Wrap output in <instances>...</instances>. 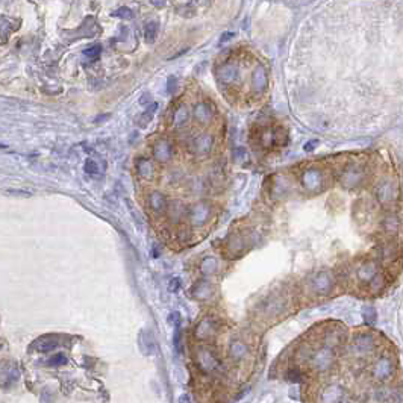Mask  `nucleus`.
<instances>
[{
	"label": "nucleus",
	"mask_w": 403,
	"mask_h": 403,
	"mask_svg": "<svg viewBox=\"0 0 403 403\" xmlns=\"http://www.w3.org/2000/svg\"><path fill=\"white\" fill-rule=\"evenodd\" d=\"M367 176H368L367 164L363 162V161L353 159V161L347 162L341 169L338 180H340V185L344 190L352 191V190L363 187L365 184V180H367Z\"/></svg>",
	"instance_id": "nucleus-1"
},
{
	"label": "nucleus",
	"mask_w": 403,
	"mask_h": 403,
	"mask_svg": "<svg viewBox=\"0 0 403 403\" xmlns=\"http://www.w3.org/2000/svg\"><path fill=\"white\" fill-rule=\"evenodd\" d=\"M329 184L327 173L325 169L318 165L307 167L300 174V185L305 192L308 194H318L322 192Z\"/></svg>",
	"instance_id": "nucleus-2"
},
{
	"label": "nucleus",
	"mask_w": 403,
	"mask_h": 403,
	"mask_svg": "<svg viewBox=\"0 0 403 403\" xmlns=\"http://www.w3.org/2000/svg\"><path fill=\"white\" fill-rule=\"evenodd\" d=\"M374 199L382 208H391L399 200V187L397 182L391 176H382L378 179L376 185L373 190Z\"/></svg>",
	"instance_id": "nucleus-3"
},
{
	"label": "nucleus",
	"mask_w": 403,
	"mask_h": 403,
	"mask_svg": "<svg viewBox=\"0 0 403 403\" xmlns=\"http://www.w3.org/2000/svg\"><path fill=\"white\" fill-rule=\"evenodd\" d=\"M335 363H337L335 350L330 349V347H326V345L317 347V349H314L308 356L309 368L318 374L330 371L333 368V365H335Z\"/></svg>",
	"instance_id": "nucleus-4"
},
{
	"label": "nucleus",
	"mask_w": 403,
	"mask_h": 403,
	"mask_svg": "<svg viewBox=\"0 0 403 403\" xmlns=\"http://www.w3.org/2000/svg\"><path fill=\"white\" fill-rule=\"evenodd\" d=\"M194 363H196L197 368L205 374H214L223 367L217 352L208 345L197 347L196 352H194Z\"/></svg>",
	"instance_id": "nucleus-5"
},
{
	"label": "nucleus",
	"mask_w": 403,
	"mask_h": 403,
	"mask_svg": "<svg viewBox=\"0 0 403 403\" xmlns=\"http://www.w3.org/2000/svg\"><path fill=\"white\" fill-rule=\"evenodd\" d=\"M378 349V340L371 332H358L350 341V353L358 358L364 359L373 355Z\"/></svg>",
	"instance_id": "nucleus-6"
},
{
	"label": "nucleus",
	"mask_w": 403,
	"mask_h": 403,
	"mask_svg": "<svg viewBox=\"0 0 403 403\" xmlns=\"http://www.w3.org/2000/svg\"><path fill=\"white\" fill-rule=\"evenodd\" d=\"M396 373V361L390 353L379 355L371 365V378L378 382H388Z\"/></svg>",
	"instance_id": "nucleus-7"
},
{
	"label": "nucleus",
	"mask_w": 403,
	"mask_h": 403,
	"mask_svg": "<svg viewBox=\"0 0 403 403\" xmlns=\"http://www.w3.org/2000/svg\"><path fill=\"white\" fill-rule=\"evenodd\" d=\"M335 288V276L332 271L322 270L309 279V291L317 297L329 296Z\"/></svg>",
	"instance_id": "nucleus-8"
},
{
	"label": "nucleus",
	"mask_w": 403,
	"mask_h": 403,
	"mask_svg": "<svg viewBox=\"0 0 403 403\" xmlns=\"http://www.w3.org/2000/svg\"><path fill=\"white\" fill-rule=\"evenodd\" d=\"M270 85V79H269V72L264 64L258 62L255 64V67L252 68V73H250V91L255 97H262L267 93Z\"/></svg>",
	"instance_id": "nucleus-9"
},
{
	"label": "nucleus",
	"mask_w": 403,
	"mask_h": 403,
	"mask_svg": "<svg viewBox=\"0 0 403 403\" xmlns=\"http://www.w3.org/2000/svg\"><path fill=\"white\" fill-rule=\"evenodd\" d=\"M215 147V136L211 132H202L197 136H194V140L190 144V152L191 155L196 158H208Z\"/></svg>",
	"instance_id": "nucleus-10"
},
{
	"label": "nucleus",
	"mask_w": 403,
	"mask_h": 403,
	"mask_svg": "<svg viewBox=\"0 0 403 403\" xmlns=\"http://www.w3.org/2000/svg\"><path fill=\"white\" fill-rule=\"evenodd\" d=\"M220 332V320L214 315H206L197 323L194 329V337L199 341H211Z\"/></svg>",
	"instance_id": "nucleus-11"
},
{
	"label": "nucleus",
	"mask_w": 403,
	"mask_h": 403,
	"mask_svg": "<svg viewBox=\"0 0 403 403\" xmlns=\"http://www.w3.org/2000/svg\"><path fill=\"white\" fill-rule=\"evenodd\" d=\"M215 75H217V80L221 83V85L233 87V85H237V83H240V80H241V68H240L238 62L228 61L217 68Z\"/></svg>",
	"instance_id": "nucleus-12"
},
{
	"label": "nucleus",
	"mask_w": 403,
	"mask_h": 403,
	"mask_svg": "<svg viewBox=\"0 0 403 403\" xmlns=\"http://www.w3.org/2000/svg\"><path fill=\"white\" fill-rule=\"evenodd\" d=\"M212 215V206L210 202H197L188 210V218L192 226L202 228L210 221Z\"/></svg>",
	"instance_id": "nucleus-13"
},
{
	"label": "nucleus",
	"mask_w": 403,
	"mask_h": 403,
	"mask_svg": "<svg viewBox=\"0 0 403 403\" xmlns=\"http://www.w3.org/2000/svg\"><path fill=\"white\" fill-rule=\"evenodd\" d=\"M379 228L385 237L391 240L397 237L402 230V218L394 211H386L379 220Z\"/></svg>",
	"instance_id": "nucleus-14"
},
{
	"label": "nucleus",
	"mask_w": 403,
	"mask_h": 403,
	"mask_svg": "<svg viewBox=\"0 0 403 403\" xmlns=\"http://www.w3.org/2000/svg\"><path fill=\"white\" fill-rule=\"evenodd\" d=\"M378 273H381L379 262L376 259H365L356 267V281L361 285L368 287L370 282L378 276Z\"/></svg>",
	"instance_id": "nucleus-15"
},
{
	"label": "nucleus",
	"mask_w": 403,
	"mask_h": 403,
	"mask_svg": "<svg viewBox=\"0 0 403 403\" xmlns=\"http://www.w3.org/2000/svg\"><path fill=\"white\" fill-rule=\"evenodd\" d=\"M293 191V180L287 174H277L273 177L270 185V194L274 200H282Z\"/></svg>",
	"instance_id": "nucleus-16"
},
{
	"label": "nucleus",
	"mask_w": 403,
	"mask_h": 403,
	"mask_svg": "<svg viewBox=\"0 0 403 403\" xmlns=\"http://www.w3.org/2000/svg\"><path fill=\"white\" fill-rule=\"evenodd\" d=\"M192 118L196 123H199L200 126H208V124H211L215 118V108L210 102L202 100L194 105Z\"/></svg>",
	"instance_id": "nucleus-17"
},
{
	"label": "nucleus",
	"mask_w": 403,
	"mask_h": 403,
	"mask_svg": "<svg viewBox=\"0 0 403 403\" xmlns=\"http://www.w3.org/2000/svg\"><path fill=\"white\" fill-rule=\"evenodd\" d=\"M247 238L238 230L232 232L226 240V253L229 258H238L244 253Z\"/></svg>",
	"instance_id": "nucleus-18"
},
{
	"label": "nucleus",
	"mask_w": 403,
	"mask_h": 403,
	"mask_svg": "<svg viewBox=\"0 0 403 403\" xmlns=\"http://www.w3.org/2000/svg\"><path fill=\"white\" fill-rule=\"evenodd\" d=\"M285 305H287V302H285V299H284L282 296H279V294H271L266 302L262 303L261 309H262L264 317L270 318V317H277V315H281V314L284 312V309H285Z\"/></svg>",
	"instance_id": "nucleus-19"
},
{
	"label": "nucleus",
	"mask_w": 403,
	"mask_h": 403,
	"mask_svg": "<svg viewBox=\"0 0 403 403\" xmlns=\"http://www.w3.org/2000/svg\"><path fill=\"white\" fill-rule=\"evenodd\" d=\"M344 397V388L340 384H327L320 391V403H341Z\"/></svg>",
	"instance_id": "nucleus-20"
},
{
	"label": "nucleus",
	"mask_w": 403,
	"mask_h": 403,
	"mask_svg": "<svg viewBox=\"0 0 403 403\" xmlns=\"http://www.w3.org/2000/svg\"><path fill=\"white\" fill-rule=\"evenodd\" d=\"M229 358L235 363H240V361H244L249 355H250V347L244 340L235 338L229 343V349H228Z\"/></svg>",
	"instance_id": "nucleus-21"
},
{
	"label": "nucleus",
	"mask_w": 403,
	"mask_h": 403,
	"mask_svg": "<svg viewBox=\"0 0 403 403\" xmlns=\"http://www.w3.org/2000/svg\"><path fill=\"white\" fill-rule=\"evenodd\" d=\"M258 141L262 149H271L274 144L279 143V129H276L273 126H264L259 131Z\"/></svg>",
	"instance_id": "nucleus-22"
},
{
	"label": "nucleus",
	"mask_w": 403,
	"mask_h": 403,
	"mask_svg": "<svg viewBox=\"0 0 403 403\" xmlns=\"http://www.w3.org/2000/svg\"><path fill=\"white\" fill-rule=\"evenodd\" d=\"M322 340H323V345L330 347V349L335 350L337 347H340L341 343L344 341V330L338 326H330L325 330Z\"/></svg>",
	"instance_id": "nucleus-23"
},
{
	"label": "nucleus",
	"mask_w": 403,
	"mask_h": 403,
	"mask_svg": "<svg viewBox=\"0 0 403 403\" xmlns=\"http://www.w3.org/2000/svg\"><path fill=\"white\" fill-rule=\"evenodd\" d=\"M58 345H59V338L58 337H55V335H43V337L37 338L32 343L31 349H34L38 353H50L52 350L57 349Z\"/></svg>",
	"instance_id": "nucleus-24"
},
{
	"label": "nucleus",
	"mask_w": 403,
	"mask_h": 403,
	"mask_svg": "<svg viewBox=\"0 0 403 403\" xmlns=\"http://www.w3.org/2000/svg\"><path fill=\"white\" fill-rule=\"evenodd\" d=\"M378 256L381 259V262L384 264H391L397 259L399 256V247L394 241L386 240L385 243L379 244L378 247Z\"/></svg>",
	"instance_id": "nucleus-25"
},
{
	"label": "nucleus",
	"mask_w": 403,
	"mask_h": 403,
	"mask_svg": "<svg viewBox=\"0 0 403 403\" xmlns=\"http://www.w3.org/2000/svg\"><path fill=\"white\" fill-rule=\"evenodd\" d=\"M154 155L158 162H169L173 158V146L169 140H161L154 147Z\"/></svg>",
	"instance_id": "nucleus-26"
},
{
	"label": "nucleus",
	"mask_w": 403,
	"mask_h": 403,
	"mask_svg": "<svg viewBox=\"0 0 403 403\" xmlns=\"http://www.w3.org/2000/svg\"><path fill=\"white\" fill-rule=\"evenodd\" d=\"M191 294L197 300H210L214 296V285L208 281H200L192 287Z\"/></svg>",
	"instance_id": "nucleus-27"
},
{
	"label": "nucleus",
	"mask_w": 403,
	"mask_h": 403,
	"mask_svg": "<svg viewBox=\"0 0 403 403\" xmlns=\"http://www.w3.org/2000/svg\"><path fill=\"white\" fill-rule=\"evenodd\" d=\"M149 205L150 208L154 210L155 212L161 214L164 211H167V208H169V200H167V197L164 196L162 192L159 191H154L149 196Z\"/></svg>",
	"instance_id": "nucleus-28"
},
{
	"label": "nucleus",
	"mask_w": 403,
	"mask_h": 403,
	"mask_svg": "<svg viewBox=\"0 0 403 403\" xmlns=\"http://www.w3.org/2000/svg\"><path fill=\"white\" fill-rule=\"evenodd\" d=\"M140 347L144 355H155L156 352V343L154 338V333L150 330H143L140 335Z\"/></svg>",
	"instance_id": "nucleus-29"
},
{
	"label": "nucleus",
	"mask_w": 403,
	"mask_h": 403,
	"mask_svg": "<svg viewBox=\"0 0 403 403\" xmlns=\"http://www.w3.org/2000/svg\"><path fill=\"white\" fill-rule=\"evenodd\" d=\"M167 211H169V215L173 221H180L185 215H188V210H187V206L182 203V202H173L172 205H169V208H167Z\"/></svg>",
	"instance_id": "nucleus-30"
},
{
	"label": "nucleus",
	"mask_w": 403,
	"mask_h": 403,
	"mask_svg": "<svg viewBox=\"0 0 403 403\" xmlns=\"http://www.w3.org/2000/svg\"><path fill=\"white\" fill-rule=\"evenodd\" d=\"M190 120V109L187 105H179L173 114V124L174 128H184Z\"/></svg>",
	"instance_id": "nucleus-31"
},
{
	"label": "nucleus",
	"mask_w": 403,
	"mask_h": 403,
	"mask_svg": "<svg viewBox=\"0 0 403 403\" xmlns=\"http://www.w3.org/2000/svg\"><path fill=\"white\" fill-rule=\"evenodd\" d=\"M200 271L205 276H214L218 271V261L212 256H208L200 264Z\"/></svg>",
	"instance_id": "nucleus-32"
},
{
	"label": "nucleus",
	"mask_w": 403,
	"mask_h": 403,
	"mask_svg": "<svg viewBox=\"0 0 403 403\" xmlns=\"http://www.w3.org/2000/svg\"><path fill=\"white\" fill-rule=\"evenodd\" d=\"M158 31H159V24L158 21H149L146 26H144V39L147 43H155L156 41V37H158Z\"/></svg>",
	"instance_id": "nucleus-33"
},
{
	"label": "nucleus",
	"mask_w": 403,
	"mask_h": 403,
	"mask_svg": "<svg viewBox=\"0 0 403 403\" xmlns=\"http://www.w3.org/2000/svg\"><path fill=\"white\" fill-rule=\"evenodd\" d=\"M138 172H140V174L144 177V179H154L155 176V169H154V164H152V161L149 159H140V162H138Z\"/></svg>",
	"instance_id": "nucleus-34"
},
{
	"label": "nucleus",
	"mask_w": 403,
	"mask_h": 403,
	"mask_svg": "<svg viewBox=\"0 0 403 403\" xmlns=\"http://www.w3.org/2000/svg\"><path fill=\"white\" fill-rule=\"evenodd\" d=\"M385 287H386V276L381 271V273H378V276L374 277V279L370 282L368 289H370V293L378 294V293H381L382 289H385Z\"/></svg>",
	"instance_id": "nucleus-35"
},
{
	"label": "nucleus",
	"mask_w": 403,
	"mask_h": 403,
	"mask_svg": "<svg viewBox=\"0 0 403 403\" xmlns=\"http://www.w3.org/2000/svg\"><path fill=\"white\" fill-rule=\"evenodd\" d=\"M363 318H364V322H365L367 326H373L374 323H376L378 312H376V309H374V307H371V305H365V307L363 308Z\"/></svg>",
	"instance_id": "nucleus-36"
},
{
	"label": "nucleus",
	"mask_w": 403,
	"mask_h": 403,
	"mask_svg": "<svg viewBox=\"0 0 403 403\" xmlns=\"http://www.w3.org/2000/svg\"><path fill=\"white\" fill-rule=\"evenodd\" d=\"M67 356L64 353H57V355H53L49 361H47V364L49 367H61V365H65L67 364Z\"/></svg>",
	"instance_id": "nucleus-37"
},
{
	"label": "nucleus",
	"mask_w": 403,
	"mask_h": 403,
	"mask_svg": "<svg viewBox=\"0 0 403 403\" xmlns=\"http://www.w3.org/2000/svg\"><path fill=\"white\" fill-rule=\"evenodd\" d=\"M156 109H158V105L154 103V105H150V106L144 111V114H143V117H141L143 120L140 121L141 126H146V124H147L152 118H154V114L156 113Z\"/></svg>",
	"instance_id": "nucleus-38"
},
{
	"label": "nucleus",
	"mask_w": 403,
	"mask_h": 403,
	"mask_svg": "<svg viewBox=\"0 0 403 403\" xmlns=\"http://www.w3.org/2000/svg\"><path fill=\"white\" fill-rule=\"evenodd\" d=\"M83 169H85V172L88 174H97V173H99V165H97V162L93 161V159H87L85 161V167H83Z\"/></svg>",
	"instance_id": "nucleus-39"
},
{
	"label": "nucleus",
	"mask_w": 403,
	"mask_h": 403,
	"mask_svg": "<svg viewBox=\"0 0 403 403\" xmlns=\"http://www.w3.org/2000/svg\"><path fill=\"white\" fill-rule=\"evenodd\" d=\"M100 52H102V47L97 44V46H91L90 49H85L83 50V55H85V57H88V58H97L100 55Z\"/></svg>",
	"instance_id": "nucleus-40"
},
{
	"label": "nucleus",
	"mask_w": 403,
	"mask_h": 403,
	"mask_svg": "<svg viewBox=\"0 0 403 403\" xmlns=\"http://www.w3.org/2000/svg\"><path fill=\"white\" fill-rule=\"evenodd\" d=\"M173 343H174L176 350H177V352H182V332H180V327H176Z\"/></svg>",
	"instance_id": "nucleus-41"
},
{
	"label": "nucleus",
	"mask_w": 403,
	"mask_h": 403,
	"mask_svg": "<svg viewBox=\"0 0 403 403\" xmlns=\"http://www.w3.org/2000/svg\"><path fill=\"white\" fill-rule=\"evenodd\" d=\"M115 17H120V19H132L134 17V12L129 9V8H120L114 12Z\"/></svg>",
	"instance_id": "nucleus-42"
},
{
	"label": "nucleus",
	"mask_w": 403,
	"mask_h": 403,
	"mask_svg": "<svg viewBox=\"0 0 403 403\" xmlns=\"http://www.w3.org/2000/svg\"><path fill=\"white\" fill-rule=\"evenodd\" d=\"M177 88V79L176 76H169V80H167V91L169 94H173Z\"/></svg>",
	"instance_id": "nucleus-43"
},
{
	"label": "nucleus",
	"mask_w": 403,
	"mask_h": 403,
	"mask_svg": "<svg viewBox=\"0 0 403 403\" xmlns=\"http://www.w3.org/2000/svg\"><path fill=\"white\" fill-rule=\"evenodd\" d=\"M300 376H302V373L299 371V368H289L288 371H287V378L289 379V381H300Z\"/></svg>",
	"instance_id": "nucleus-44"
},
{
	"label": "nucleus",
	"mask_w": 403,
	"mask_h": 403,
	"mask_svg": "<svg viewBox=\"0 0 403 403\" xmlns=\"http://www.w3.org/2000/svg\"><path fill=\"white\" fill-rule=\"evenodd\" d=\"M388 403H403V390H396Z\"/></svg>",
	"instance_id": "nucleus-45"
},
{
	"label": "nucleus",
	"mask_w": 403,
	"mask_h": 403,
	"mask_svg": "<svg viewBox=\"0 0 403 403\" xmlns=\"http://www.w3.org/2000/svg\"><path fill=\"white\" fill-rule=\"evenodd\" d=\"M169 322L174 326V327H180V314L179 312H173V314H170V317H169Z\"/></svg>",
	"instance_id": "nucleus-46"
},
{
	"label": "nucleus",
	"mask_w": 403,
	"mask_h": 403,
	"mask_svg": "<svg viewBox=\"0 0 403 403\" xmlns=\"http://www.w3.org/2000/svg\"><path fill=\"white\" fill-rule=\"evenodd\" d=\"M318 144H320V143H318V140H311V141H308L307 144L303 146V150L305 152H314L318 147Z\"/></svg>",
	"instance_id": "nucleus-47"
},
{
	"label": "nucleus",
	"mask_w": 403,
	"mask_h": 403,
	"mask_svg": "<svg viewBox=\"0 0 403 403\" xmlns=\"http://www.w3.org/2000/svg\"><path fill=\"white\" fill-rule=\"evenodd\" d=\"M233 37H235V34H233V32H225L223 35H221V38H220V44H225V43H228V41L233 39Z\"/></svg>",
	"instance_id": "nucleus-48"
},
{
	"label": "nucleus",
	"mask_w": 403,
	"mask_h": 403,
	"mask_svg": "<svg viewBox=\"0 0 403 403\" xmlns=\"http://www.w3.org/2000/svg\"><path fill=\"white\" fill-rule=\"evenodd\" d=\"M179 287H180V281L179 279H173L172 282H170V291H177L179 289Z\"/></svg>",
	"instance_id": "nucleus-49"
},
{
	"label": "nucleus",
	"mask_w": 403,
	"mask_h": 403,
	"mask_svg": "<svg viewBox=\"0 0 403 403\" xmlns=\"http://www.w3.org/2000/svg\"><path fill=\"white\" fill-rule=\"evenodd\" d=\"M179 403H191V402H190V397L187 394H184V396L179 397Z\"/></svg>",
	"instance_id": "nucleus-50"
},
{
	"label": "nucleus",
	"mask_w": 403,
	"mask_h": 403,
	"mask_svg": "<svg viewBox=\"0 0 403 403\" xmlns=\"http://www.w3.org/2000/svg\"><path fill=\"white\" fill-rule=\"evenodd\" d=\"M187 50H188V49H184V50H180V52H177V53H176V55H173V57H172V58H170V59H176V58H177V57H180V55H182V53H185V52H187Z\"/></svg>",
	"instance_id": "nucleus-51"
},
{
	"label": "nucleus",
	"mask_w": 403,
	"mask_h": 403,
	"mask_svg": "<svg viewBox=\"0 0 403 403\" xmlns=\"http://www.w3.org/2000/svg\"><path fill=\"white\" fill-rule=\"evenodd\" d=\"M152 5H154V6H158V8H161V6H164V5H165V2H152Z\"/></svg>",
	"instance_id": "nucleus-52"
},
{
	"label": "nucleus",
	"mask_w": 403,
	"mask_h": 403,
	"mask_svg": "<svg viewBox=\"0 0 403 403\" xmlns=\"http://www.w3.org/2000/svg\"><path fill=\"white\" fill-rule=\"evenodd\" d=\"M341 403H352V402H347V400H343Z\"/></svg>",
	"instance_id": "nucleus-53"
}]
</instances>
